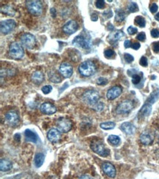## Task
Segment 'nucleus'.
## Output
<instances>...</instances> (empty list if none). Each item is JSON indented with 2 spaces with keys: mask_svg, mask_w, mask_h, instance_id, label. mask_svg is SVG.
Instances as JSON below:
<instances>
[{
  "mask_svg": "<svg viewBox=\"0 0 159 179\" xmlns=\"http://www.w3.org/2000/svg\"><path fill=\"white\" fill-rule=\"evenodd\" d=\"M126 18V13H125L124 11H121V10H119V11H117V13H116L115 16V20L116 21L121 22L123 20Z\"/></svg>",
  "mask_w": 159,
  "mask_h": 179,
  "instance_id": "cd10ccee",
  "label": "nucleus"
},
{
  "mask_svg": "<svg viewBox=\"0 0 159 179\" xmlns=\"http://www.w3.org/2000/svg\"><path fill=\"white\" fill-rule=\"evenodd\" d=\"M82 99H83V101L85 102L87 104L93 107V106H95L99 102L100 95H99L98 92L95 91V90H87L82 95Z\"/></svg>",
  "mask_w": 159,
  "mask_h": 179,
  "instance_id": "f257e3e1",
  "label": "nucleus"
},
{
  "mask_svg": "<svg viewBox=\"0 0 159 179\" xmlns=\"http://www.w3.org/2000/svg\"><path fill=\"white\" fill-rule=\"evenodd\" d=\"M122 89L119 86H114L108 90L107 97L109 100H114L119 97L122 93Z\"/></svg>",
  "mask_w": 159,
  "mask_h": 179,
  "instance_id": "2eb2a0df",
  "label": "nucleus"
},
{
  "mask_svg": "<svg viewBox=\"0 0 159 179\" xmlns=\"http://www.w3.org/2000/svg\"><path fill=\"white\" fill-rule=\"evenodd\" d=\"M155 18L157 20V21H159V13H158L156 15H155Z\"/></svg>",
  "mask_w": 159,
  "mask_h": 179,
  "instance_id": "864d4df0",
  "label": "nucleus"
},
{
  "mask_svg": "<svg viewBox=\"0 0 159 179\" xmlns=\"http://www.w3.org/2000/svg\"><path fill=\"white\" fill-rule=\"evenodd\" d=\"M95 70H96L95 65L91 61L83 62L78 67V71H79L80 74L83 76H86V77L92 76L95 72Z\"/></svg>",
  "mask_w": 159,
  "mask_h": 179,
  "instance_id": "f03ea898",
  "label": "nucleus"
},
{
  "mask_svg": "<svg viewBox=\"0 0 159 179\" xmlns=\"http://www.w3.org/2000/svg\"><path fill=\"white\" fill-rule=\"evenodd\" d=\"M100 127L104 130H111L115 127V123L114 122H105L100 123Z\"/></svg>",
  "mask_w": 159,
  "mask_h": 179,
  "instance_id": "393cba45",
  "label": "nucleus"
},
{
  "mask_svg": "<svg viewBox=\"0 0 159 179\" xmlns=\"http://www.w3.org/2000/svg\"><path fill=\"white\" fill-rule=\"evenodd\" d=\"M91 149L94 151L95 153L98 154L100 156H107L110 153L109 149L106 148L104 144L101 141H95L93 142L91 144Z\"/></svg>",
  "mask_w": 159,
  "mask_h": 179,
  "instance_id": "423d86ee",
  "label": "nucleus"
},
{
  "mask_svg": "<svg viewBox=\"0 0 159 179\" xmlns=\"http://www.w3.org/2000/svg\"><path fill=\"white\" fill-rule=\"evenodd\" d=\"M10 55L15 59H21L24 55L23 47L18 43L14 42L10 44Z\"/></svg>",
  "mask_w": 159,
  "mask_h": 179,
  "instance_id": "20e7f679",
  "label": "nucleus"
},
{
  "mask_svg": "<svg viewBox=\"0 0 159 179\" xmlns=\"http://www.w3.org/2000/svg\"><path fill=\"white\" fill-rule=\"evenodd\" d=\"M43 74L41 71H35L32 75V79L36 84H40L43 81Z\"/></svg>",
  "mask_w": 159,
  "mask_h": 179,
  "instance_id": "b1692460",
  "label": "nucleus"
},
{
  "mask_svg": "<svg viewBox=\"0 0 159 179\" xmlns=\"http://www.w3.org/2000/svg\"><path fill=\"white\" fill-rule=\"evenodd\" d=\"M49 79H50V81L53 82L59 83L61 82L60 76L58 75L57 73L51 72L50 74H49Z\"/></svg>",
  "mask_w": 159,
  "mask_h": 179,
  "instance_id": "bb28decb",
  "label": "nucleus"
},
{
  "mask_svg": "<svg viewBox=\"0 0 159 179\" xmlns=\"http://www.w3.org/2000/svg\"><path fill=\"white\" fill-rule=\"evenodd\" d=\"M152 111V106L150 104H149L147 102L145 105L142 107V109L138 112V117H145L147 116H148L150 114Z\"/></svg>",
  "mask_w": 159,
  "mask_h": 179,
  "instance_id": "aec40b11",
  "label": "nucleus"
},
{
  "mask_svg": "<svg viewBox=\"0 0 159 179\" xmlns=\"http://www.w3.org/2000/svg\"><path fill=\"white\" fill-rule=\"evenodd\" d=\"M97 83L98 85H105L108 83V80L107 79H105V78L100 77V78H99L98 79H97Z\"/></svg>",
  "mask_w": 159,
  "mask_h": 179,
  "instance_id": "a19ab883",
  "label": "nucleus"
},
{
  "mask_svg": "<svg viewBox=\"0 0 159 179\" xmlns=\"http://www.w3.org/2000/svg\"><path fill=\"white\" fill-rule=\"evenodd\" d=\"M78 30V24L76 21L71 20L68 21L63 27V31L68 35H72Z\"/></svg>",
  "mask_w": 159,
  "mask_h": 179,
  "instance_id": "ddd939ff",
  "label": "nucleus"
},
{
  "mask_svg": "<svg viewBox=\"0 0 159 179\" xmlns=\"http://www.w3.org/2000/svg\"><path fill=\"white\" fill-rule=\"evenodd\" d=\"M154 140V135L153 133L150 132H144L142 133L140 135V142L142 143L143 145H149L152 144V142Z\"/></svg>",
  "mask_w": 159,
  "mask_h": 179,
  "instance_id": "a211bd4d",
  "label": "nucleus"
},
{
  "mask_svg": "<svg viewBox=\"0 0 159 179\" xmlns=\"http://www.w3.org/2000/svg\"><path fill=\"white\" fill-rule=\"evenodd\" d=\"M128 9L131 13H135V12H137L138 11V7L136 3L131 2L128 5Z\"/></svg>",
  "mask_w": 159,
  "mask_h": 179,
  "instance_id": "7c9ffc66",
  "label": "nucleus"
},
{
  "mask_svg": "<svg viewBox=\"0 0 159 179\" xmlns=\"http://www.w3.org/2000/svg\"><path fill=\"white\" fill-rule=\"evenodd\" d=\"M140 46H140V43L138 42L133 43L132 46H131V47H132L133 49H135V50H138V49L140 48Z\"/></svg>",
  "mask_w": 159,
  "mask_h": 179,
  "instance_id": "a18cd8bd",
  "label": "nucleus"
},
{
  "mask_svg": "<svg viewBox=\"0 0 159 179\" xmlns=\"http://www.w3.org/2000/svg\"><path fill=\"white\" fill-rule=\"evenodd\" d=\"M78 179H93V178H92V177L89 175H81V176L80 177V178Z\"/></svg>",
  "mask_w": 159,
  "mask_h": 179,
  "instance_id": "09e8293b",
  "label": "nucleus"
},
{
  "mask_svg": "<svg viewBox=\"0 0 159 179\" xmlns=\"http://www.w3.org/2000/svg\"><path fill=\"white\" fill-rule=\"evenodd\" d=\"M124 59L126 60V62H128V63H131V62H132L134 60V58H133V56L131 54H128V53H126L124 54Z\"/></svg>",
  "mask_w": 159,
  "mask_h": 179,
  "instance_id": "473e14b6",
  "label": "nucleus"
},
{
  "mask_svg": "<svg viewBox=\"0 0 159 179\" xmlns=\"http://www.w3.org/2000/svg\"><path fill=\"white\" fill-rule=\"evenodd\" d=\"M108 141L112 145H117L120 142V138L116 135H110L108 138Z\"/></svg>",
  "mask_w": 159,
  "mask_h": 179,
  "instance_id": "a878e982",
  "label": "nucleus"
},
{
  "mask_svg": "<svg viewBox=\"0 0 159 179\" xmlns=\"http://www.w3.org/2000/svg\"><path fill=\"white\" fill-rule=\"evenodd\" d=\"M24 135L26 139H27V141H30V142L36 143L37 141V135L35 134V132H32V131L30 130V129H27L24 132Z\"/></svg>",
  "mask_w": 159,
  "mask_h": 179,
  "instance_id": "4be33fe9",
  "label": "nucleus"
},
{
  "mask_svg": "<svg viewBox=\"0 0 159 179\" xmlns=\"http://www.w3.org/2000/svg\"><path fill=\"white\" fill-rule=\"evenodd\" d=\"M50 12H51V14L52 15V16L54 18V17L56 16V10L54 9V8H51Z\"/></svg>",
  "mask_w": 159,
  "mask_h": 179,
  "instance_id": "8fccbe9b",
  "label": "nucleus"
},
{
  "mask_svg": "<svg viewBox=\"0 0 159 179\" xmlns=\"http://www.w3.org/2000/svg\"><path fill=\"white\" fill-rule=\"evenodd\" d=\"M136 39L138 40H140V41H144V40L146 39V35H145V33L144 32H141L140 33H138L137 35V36H136Z\"/></svg>",
  "mask_w": 159,
  "mask_h": 179,
  "instance_id": "e433bc0d",
  "label": "nucleus"
},
{
  "mask_svg": "<svg viewBox=\"0 0 159 179\" xmlns=\"http://www.w3.org/2000/svg\"><path fill=\"white\" fill-rule=\"evenodd\" d=\"M27 8L31 14L34 16H40L43 12V5L40 1L30 0L27 2Z\"/></svg>",
  "mask_w": 159,
  "mask_h": 179,
  "instance_id": "7ed1b4c3",
  "label": "nucleus"
},
{
  "mask_svg": "<svg viewBox=\"0 0 159 179\" xmlns=\"http://www.w3.org/2000/svg\"><path fill=\"white\" fill-rule=\"evenodd\" d=\"M15 26H16V24L14 20H5V21H2L0 23V30H1L2 33L7 35L13 31L15 28Z\"/></svg>",
  "mask_w": 159,
  "mask_h": 179,
  "instance_id": "1a4fd4ad",
  "label": "nucleus"
},
{
  "mask_svg": "<svg viewBox=\"0 0 159 179\" xmlns=\"http://www.w3.org/2000/svg\"><path fill=\"white\" fill-rule=\"evenodd\" d=\"M139 64L141 65L142 66H143V67H146V66H148V59H147V57H144V56L143 57H142L139 60Z\"/></svg>",
  "mask_w": 159,
  "mask_h": 179,
  "instance_id": "c9c22d12",
  "label": "nucleus"
},
{
  "mask_svg": "<svg viewBox=\"0 0 159 179\" xmlns=\"http://www.w3.org/2000/svg\"><path fill=\"white\" fill-rule=\"evenodd\" d=\"M98 18V16L96 13H93L91 14V20L93 21H96Z\"/></svg>",
  "mask_w": 159,
  "mask_h": 179,
  "instance_id": "de8ad7c7",
  "label": "nucleus"
},
{
  "mask_svg": "<svg viewBox=\"0 0 159 179\" xmlns=\"http://www.w3.org/2000/svg\"><path fill=\"white\" fill-rule=\"evenodd\" d=\"M153 49L155 52H159V41L153 43Z\"/></svg>",
  "mask_w": 159,
  "mask_h": 179,
  "instance_id": "c03bdc74",
  "label": "nucleus"
},
{
  "mask_svg": "<svg viewBox=\"0 0 159 179\" xmlns=\"http://www.w3.org/2000/svg\"><path fill=\"white\" fill-rule=\"evenodd\" d=\"M102 169L103 173L110 177V178H114L116 176V169L112 164L109 162H105L103 164Z\"/></svg>",
  "mask_w": 159,
  "mask_h": 179,
  "instance_id": "4468645a",
  "label": "nucleus"
},
{
  "mask_svg": "<svg viewBox=\"0 0 159 179\" xmlns=\"http://www.w3.org/2000/svg\"><path fill=\"white\" fill-rule=\"evenodd\" d=\"M114 50H112V49H107V50H105V52H104V54H105V56L107 57H112L113 55H114Z\"/></svg>",
  "mask_w": 159,
  "mask_h": 179,
  "instance_id": "4c0bfd02",
  "label": "nucleus"
},
{
  "mask_svg": "<svg viewBox=\"0 0 159 179\" xmlns=\"http://www.w3.org/2000/svg\"><path fill=\"white\" fill-rule=\"evenodd\" d=\"M52 90V87L51 85H46V86H44L42 88V91L44 94H49V93Z\"/></svg>",
  "mask_w": 159,
  "mask_h": 179,
  "instance_id": "72a5a7b5",
  "label": "nucleus"
},
{
  "mask_svg": "<svg viewBox=\"0 0 159 179\" xmlns=\"http://www.w3.org/2000/svg\"><path fill=\"white\" fill-rule=\"evenodd\" d=\"M47 138L51 142L56 143L59 141L61 138V134L58 129H51L47 134Z\"/></svg>",
  "mask_w": 159,
  "mask_h": 179,
  "instance_id": "f3484780",
  "label": "nucleus"
},
{
  "mask_svg": "<svg viewBox=\"0 0 159 179\" xmlns=\"http://www.w3.org/2000/svg\"><path fill=\"white\" fill-rule=\"evenodd\" d=\"M131 46H132V44H131V40H125V42H124V46H125V48L128 49V48L131 47Z\"/></svg>",
  "mask_w": 159,
  "mask_h": 179,
  "instance_id": "49530a36",
  "label": "nucleus"
},
{
  "mask_svg": "<svg viewBox=\"0 0 159 179\" xmlns=\"http://www.w3.org/2000/svg\"><path fill=\"white\" fill-rule=\"evenodd\" d=\"M123 36H124V33H123L122 31H117L113 35L112 38L111 40L112 42H117V40H120Z\"/></svg>",
  "mask_w": 159,
  "mask_h": 179,
  "instance_id": "c756f323",
  "label": "nucleus"
},
{
  "mask_svg": "<svg viewBox=\"0 0 159 179\" xmlns=\"http://www.w3.org/2000/svg\"><path fill=\"white\" fill-rule=\"evenodd\" d=\"M40 110L42 112V113L48 115H53L56 112V108L55 106L53 105L52 104L49 103V102L42 104L40 106Z\"/></svg>",
  "mask_w": 159,
  "mask_h": 179,
  "instance_id": "dca6fc26",
  "label": "nucleus"
},
{
  "mask_svg": "<svg viewBox=\"0 0 159 179\" xmlns=\"http://www.w3.org/2000/svg\"><path fill=\"white\" fill-rule=\"evenodd\" d=\"M14 137H15V140H17V141H19L20 140L21 137H20V134H15V135L14 136Z\"/></svg>",
  "mask_w": 159,
  "mask_h": 179,
  "instance_id": "3c124183",
  "label": "nucleus"
},
{
  "mask_svg": "<svg viewBox=\"0 0 159 179\" xmlns=\"http://www.w3.org/2000/svg\"><path fill=\"white\" fill-rule=\"evenodd\" d=\"M137 31H138L137 29H136V27H133L132 26L129 27L128 28V34H129V35H134V34H136V32H137Z\"/></svg>",
  "mask_w": 159,
  "mask_h": 179,
  "instance_id": "58836bf2",
  "label": "nucleus"
},
{
  "mask_svg": "<svg viewBox=\"0 0 159 179\" xmlns=\"http://www.w3.org/2000/svg\"><path fill=\"white\" fill-rule=\"evenodd\" d=\"M120 129L123 132L126 133V134H128V135H131L136 131V127L131 123L129 122L123 123L122 125H121Z\"/></svg>",
  "mask_w": 159,
  "mask_h": 179,
  "instance_id": "6ab92c4d",
  "label": "nucleus"
},
{
  "mask_svg": "<svg viewBox=\"0 0 159 179\" xmlns=\"http://www.w3.org/2000/svg\"><path fill=\"white\" fill-rule=\"evenodd\" d=\"M44 160H45V156H44L43 153H37L35 157V160H34V162H35V165L36 168H40V167L43 165Z\"/></svg>",
  "mask_w": 159,
  "mask_h": 179,
  "instance_id": "5701e85b",
  "label": "nucleus"
},
{
  "mask_svg": "<svg viewBox=\"0 0 159 179\" xmlns=\"http://www.w3.org/2000/svg\"><path fill=\"white\" fill-rule=\"evenodd\" d=\"M56 125L58 130L62 133H68L70 132L73 126L72 122L69 119L65 118V117H59V119H57Z\"/></svg>",
  "mask_w": 159,
  "mask_h": 179,
  "instance_id": "39448f33",
  "label": "nucleus"
},
{
  "mask_svg": "<svg viewBox=\"0 0 159 179\" xmlns=\"http://www.w3.org/2000/svg\"><path fill=\"white\" fill-rule=\"evenodd\" d=\"M140 81H141V77H140L138 75L134 74L132 76V82H133V84L137 85L140 82Z\"/></svg>",
  "mask_w": 159,
  "mask_h": 179,
  "instance_id": "f704fd0d",
  "label": "nucleus"
},
{
  "mask_svg": "<svg viewBox=\"0 0 159 179\" xmlns=\"http://www.w3.org/2000/svg\"><path fill=\"white\" fill-rule=\"evenodd\" d=\"M158 137H159V131L158 132Z\"/></svg>",
  "mask_w": 159,
  "mask_h": 179,
  "instance_id": "5fc2aeb1",
  "label": "nucleus"
},
{
  "mask_svg": "<svg viewBox=\"0 0 159 179\" xmlns=\"http://www.w3.org/2000/svg\"><path fill=\"white\" fill-rule=\"evenodd\" d=\"M95 6L97 7L99 9H102V8H104L105 6V2L103 1V0H98V1L96 2L95 3Z\"/></svg>",
  "mask_w": 159,
  "mask_h": 179,
  "instance_id": "ea45409f",
  "label": "nucleus"
},
{
  "mask_svg": "<svg viewBox=\"0 0 159 179\" xmlns=\"http://www.w3.org/2000/svg\"><path fill=\"white\" fill-rule=\"evenodd\" d=\"M21 42L25 48L29 49H33L35 46L36 40L35 37L30 33H25L21 37Z\"/></svg>",
  "mask_w": 159,
  "mask_h": 179,
  "instance_id": "6e6552de",
  "label": "nucleus"
},
{
  "mask_svg": "<svg viewBox=\"0 0 159 179\" xmlns=\"http://www.w3.org/2000/svg\"><path fill=\"white\" fill-rule=\"evenodd\" d=\"M133 103L130 100H126L121 102L119 105L117 106L116 109V112L119 115H124V114H128L133 110Z\"/></svg>",
  "mask_w": 159,
  "mask_h": 179,
  "instance_id": "0eeeda50",
  "label": "nucleus"
},
{
  "mask_svg": "<svg viewBox=\"0 0 159 179\" xmlns=\"http://www.w3.org/2000/svg\"><path fill=\"white\" fill-rule=\"evenodd\" d=\"M5 120L7 123L12 127L17 126L19 123V116L14 111H10L5 115Z\"/></svg>",
  "mask_w": 159,
  "mask_h": 179,
  "instance_id": "9d476101",
  "label": "nucleus"
},
{
  "mask_svg": "<svg viewBox=\"0 0 159 179\" xmlns=\"http://www.w3.org/2000/svg\"><path fill=\"white\" fill-rule=\"evenodd\" d=\"M73 44L78 47L83 48V49H89L91 46L90 42L83 36H77L75 37L74 40H73Z\"/></svg>",
  "mask_w": 159,
  "mask_h": 179,
  "instance_id": "9b49d317",
  "label": "nucleus"
},
{
  "mask_svg": "<svg viewBox=\"0 0 159 179\" xmlns=\"http://www.w3.org/2000/svg\"><path fill=\"white\" fill-rule=\"evenodd\" d=\"M93 110L95 111H97V112H100V111L103 110V109L104 108V104L102 103V102L99 101L98 103H97L95 106H93Z\"/></svg>",
  "mask_w": 159,
  "mask_h": 179,
  "instance_id": "2f4dec72",
  "label": "nucleus"
},
{
  "mask_svg": "<svg viewBox=\"0 0 159 179\" xmlns=\"http://www.w3.org/2000/svg\"><path fill=\"white\" fill-rule=\"evenodd\" d=\"M13 167L12 162L9 160L5 159V158H2L0 161V170L2 172H7L10 170Z\"/></svg>",
  "mask_w": 159,
  "mask_h": 179,
  "instance_id": "412c9836",
  "label": "nucleus"
},
{
  "mask_svg": "<svg viewBox=\"0 0 159 179\" xmlns=\"http://www.w3.org/2000/svg\"><path fill=\"white\" fill-rule=\"evenodd\" d=\"M150 34H151L152 37H155V38L159 37V31L157 29H153V30H152L151 32H150Z\"/></svg>",
  "mask_w": 159,
  "mask_h": 179,
  "instance_id": "79ce46f5",
  "label": "nucleus"
},
{
  "mask_svg": "<svg viewBox=\"0 0 159 179\" xmlns=\"http://www.w3.org/2000/svg\"><path fill=\"white\" fill-rule=\"evenodd\" d=\"M73 67L68 62H63L59 66V72L65 78H70L73 74Z\"/></svg>",
  "mask_w": 159,
  "mask_h": 179,
  "instance_id": "f8f14e48",
  "label": "nucleus"
},
{
  "mask_svg": "<svg viewBox=\"0 0 159 179\" xmlns=\"http://www.w3.org/2000/svg\"><path fill=\"white\" fill-rule=\"evenodd\" d=\"M47 179H59V178L58 176H56V175H52V176L49 177Z\"/></svg>",
  "mask_w": 159,
  "mask_h": 179,
  "instance_id": "603ef678",
  "label": "nucleus"
},
{
  "mask_svg": "<svg viewBox=\"0 0 159 179\" xmlns=\"http://www.w3.org/2000/svg\"><path fill=\"white\" fill-rule=\"evenodd\" d=\"M134 21L136 24H137L138 26H139L140 27H145V24H146L145 19L142 16H136Z\"/></svg>",
  "mask_w": 159,
  "mask_h": 179,
  "instance_id": "c85d7f7f",
  "label": "nucleus"
},
{
  "mask_svg": "<svg viewBox=\"0 0 159 179\" xmlns=\"http://www.w3.org/2000/svg\"><path fill=\"white\" fill-rule=\"evenodd\" d=\"M158 7L156 4H155V3H153V4H152V5L150 6V12L153 13H155V12L158 11Z\"/></svg>",
  "mask_w": 159,
  "mask_h": 179,
  "instance_id": "37998d69",
  "label": "nucleus"
}]
</instances>
